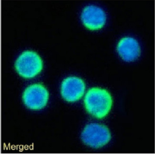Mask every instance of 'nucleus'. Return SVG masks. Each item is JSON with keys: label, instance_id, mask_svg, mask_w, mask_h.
<instances>
[{"label": "nucleus", "instance_id": "1", "mask_svg": "<svg viewBox=\"0 0 155 155\" xmlns=\"http://www.w3.org/2000/svg\"><path fill=\"white\" fill-rule=\"evenodd\" d=\"M84 104L85 110L89 115L97 119H103L111 111L113 98L107 89L93 87L85 93Z\"/></svg>", "mask_w": 155, "mask_h": 155}, {"label": "nucleus", "instance_id": "2", "mask_svg": "<svg viewBox=\"0 0 155 155\" xmlns=\"http://www.w3.org/2000/svg\"><path fill=\"white\" fill-rule=\"evenodd\" d=\"M144 44L140 37L132 33L118 37L115 45V51L118 58L127 64L137 63L144 53Z\"/></svg>", "mask_w": 155, "mask_h": 155}, {"label": "nucleus", "instance_id": "3", "mask_svg": "<svg viewBox=\"0 0 155 155\" xmlns=\"http://www.w3.org/2000/svg\"><path fill=\"white\" fill-rule=\"evenodd\" d=\"M80 23L84 29L91 32H99L108 24L107 11L101 6L88 4L82 8L79 15Z\"/></svg>", "mask_w": 155, "mask_h": 155}, {"label": "nucleus", "instance_id": "4", "mask_svg": "<svg viewBox=\"0 0 155 155\" xmlns=\"http://www.w3.org/2000/svg\"><path fill=\"white\" fill-rule=\"evenodd\" d=\"M15 68L21 77L30 79L37 77L42 72L44 62L37 52L28 50L18 56L15 62Z\"/></svg>", "mask_w": 155, "mask_h": 155}, {"label": "nucleus", "instance_id": "5", "mask_svg": "<svg viewBox=\"0 0 155 155\" xmlns=\"http://www.w3.org/2000/svg\"><path fill=\"white\" fill-rule=\"evenodd\" d=\"M81 138L85 145L97 149L108 144L111 140L112 135L107 126L91 123L85 126L81 133Z\"/></svg>", "mask_w": 155, "mask_h": 155}, {"label": "nucleus", "instance_id": "6", "mask_svg": "<svg viewBox=\"0 0 155 155\" xmlns=\"http://www.w3.org/2000/svg\"><path fill=\"white\" fill-rule=\"evenodd\" d=\"M48 91L43 84L35 83L25 88L23 94V100L28 108L38 110L44 108L49 100Z\"/></svg>", "mask_w": 155, "mask_h": 155}, {"label": "nucleus", "instance_id": "7", "mask_svg": "<svg viewBox=\"0 0 155 155\" xmlns=\"http://www.w3.org/2000/svg\"><path fill=\"white\" fill-rule=\"evenodd\" d=\"M84 80L75 75L64 78L61 85V94L63 99L68 102L74 103L84 97L87 92Z\"/></svg>", "mask_w": 155, "mask_h": 155}]
</instances>
